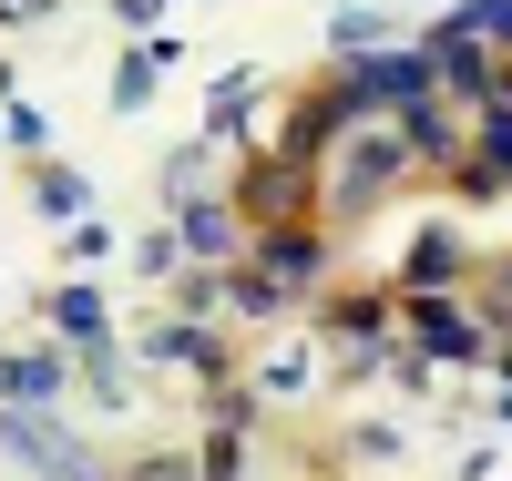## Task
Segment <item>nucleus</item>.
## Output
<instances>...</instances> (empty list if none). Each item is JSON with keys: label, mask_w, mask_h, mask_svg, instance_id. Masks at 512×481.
I'll use <instances>...</instances> for the list:
<instances>
[{"label": "nucleus", "mask_w": 512, "mask_h": 481, "mask_svg": "<svg viewBox=\"0 0 512 481\" xmlns=\"http://www.w3.org/2000/svg\"><path fill=\"white\" fill-rule=\"evenodd\" d=\"M328 164H338V174H328V215L349 226V215H369V205H379V195H390L400 174H410V144L390 134V123H359V134L338 144Z\"/></svg>", "instance_id": "obj_1"}, {"label": "nucleus", "mask_w": 512, "mask_h": 481, "mask_svg": "<svg viewBox=\"0 0 512 481\" xmlns=\"http://www.w3.org/2000/svg\"><path fill=\"white\" fill-rule=\"evenodd\" d=\"M390 318L410 328V348H420V369H472V359H492V318H472L461 297H390Z\"/></svg>", "instance_id": "obj_2"}, {"label": "nucleus", "mask_w": 512, "mask_h": 481, "mask_svg": "<svg viewBox=\"0 0 512 481\" xmlns=\"http://www.w3.org/2000/svg\"><path fill=\"white\" fill-rule=\"evenodd\" d=\"M359 123H369V113H359V93H349V82H318V93L277 123V144H267V154H287V164H308V174H318L338 144L359 134Z\"/></svg>", "instance_id": "obj_3"}, {"label": "nucleus", "mask_w": 512, "mask_h": 481, "mask_svg": "<svg viewBox=\"0 0 512 481\" xmlns=\"http://www.w3.org/2000/svg\"><path fill=\"white\" fill-rule=\"evenodd\" d=\"M308 195H318V174H308V164L256 154V164H246V185H236L226 205H236V226H308Z\"/></svg>", "instance_id": "obj_4"}, {"label": "nucleus", "mask_w": 512, "mask_h": 481, "mask_svg": "<svg viewBox=\"0 0 512 481\" xmlns=\"http://www.w3.org/2000/svg\"><path fill=\"white\" fill-rule=\"evenodd\" d=\"M451 185H461V205H492V195H512V103H482V144H461Z\"/></svg>", "instance_id": "obj_5"}, {"label": "nucleus", "mask_w": 512, "mask_h": 481, "mask_svg": "<svg viewBox=\"0 0 512 481\" xmlns=\"http://www.w3.org/2000/svg\"><path fill=\"white\" fill-rule=\"evenodd\" d=\"M349 93H359L369 123H390V113H410L420 93H431V52H379V62L349 72Z\"/></svg>", "instance_id": "obj_6"}, {"label": "nucleus", "mask_w": 512, "mask_h": 481, "mask_svg": "<svg viewBox=\"0 0 512 481\" xmlns=\"http://www.w3.org/2000/svg\"><path fill=\"white\" fill-rule=\"evenodd\" d=\"M0 451H21L41 481H103V471H93V451H82L72 430H41L31 410H0Z\"/></svg>", "instance_id": "obj_7"}, {"label": "nucleus", "mask_w": 512, "mask_h": 481, "mask_svg": "<svg viewBox=\"0 0 512 481\" xmlns=\"http://www.w3.org/2000/svg\"><path fill=\"white\" fill-rule=\"evenodd\" d=\"M256 277H277L287 297L318 287V277H328V236H318V226H267V236H256Z\"/></svg>", "instance_id": "obj_8"}, {"label": "nucleus", "mask_w": 512, "mask_h": 481, "mask_svg": "<svg viewBox=\"0 0 512 481\" xmlns=\"http://www.w3.org/2000/svg\"><path fill=\"white\" fill-rule=\"evenodd\" d=\"M62 389H72L62 348H11V359H0V410H52Z\"/></svg>", "instance_id": "obj_9"}, {"label": "nucleus", "mask_w": 512, "mask_h": 481, "mask_svg": "<svg viewBox=\"0 0 512 481\" xmlns=\"http://www.w3.org/2000/svg\"><path fill=\"white\" fill-rule=\"evenodd\" d=\"M175 256H195V267H236L246 256V226H236V205H185V236H175Z\"/></svg>", "instance_id": "obj_10"}, {"label": "nucleus", "mask_w": 512, "mask_h": 481, "mask_svg": "<svg viewBox=\"0 0 512 481\" xmlns=\"http://www.w3.org/2000/svg\"><path fill=\"white\" fill-rule=\"evenodd\" d=\"M461 267H472V256H461V236H451V226H431V236L400 256V297H451V277H461Z\"/></svg>", "instance_id": "obj_11"}, {"label": "nucleus", "mask_w": 512, "mask_h": 481, "mask_svg": "<svg viewBox=\"0 0 512 481\" xmlns=\"http://www.w3.org/2000/svg\"><path fill=\"white\" fill-rule=\"evenodd\" d=\"M328 328L349 338V348H359V369H369V359H379V338H390V297H379V287H349V297H328Z\"/></svg>", "instance_id": "obj_12"}, {"label": "nucleus", "mask_w": 512, "mask_h": 481, "mask_svg": "<svg viewBox=\"0 0 512 481\" xmlns=\"http://www.w3.org/2000/svg\"><path fill=\"white\" fill-rule=\"evenodd\" d=\"M52 328H62L72 348H103V328H113V318H103V287H82V277H72V287L52 297Z\"/></svg>", "instance_id": "obj_13"}, {"label": "nucleus", "mask_w": 512, "mask_h": 481, "mask_svg": "<svg viewBox=\"0 0 512 481\" xmlns=\"http://www.w3.org/2000/svg\"><path fill=\"white\" fill-rule=\"evenodd\" d=\"M31 195H41V215H72V226H82V205H93V195H82V174H62V164H41Z\"/></svg>", "instance_id": "obj_14"}, {"label": "nucleus", "mask_w": 512, "mask_h": 481, "mask_svg": "<svg viewBox=\"0 0 512 481\" xmlns=\"http://www.w3.org/2000/svg\"><path fill=\"white\" fill-rule=\"evenodd\" d=\"M226 297H236L246 318H287V287H277V277H256V267H246V277H226Z\"/></svg>", "instance_id": "obj_15"}, {"label": "nucleus", "mask_w": 512, "mask_h": 481, "mask_svg": "<svg viewBox=\"0 0 512 481\" xmlns=\"http://www.w3.org/2000/svg\"><path fill=\"white\" fill-rule=\"evenodd\" d=\"M164 62H175V52H134V62H123V72H113V103H123V113H134V103L154 93V72H164Z\"/></svg>", "instance_id": "obj_16"}, {"label": "nucleus", "mask_w": 512, "mask_h": 481, "mask_svg": "<svg viewBox=\"0 0 512 481\" xmlns=\"http://www.w3.org/2000/svg\"><path fill=\"white\" fill-rule=\"evenodd\" d=\"M195 185H205V154H175V164H164V195H175V205H195Z\"/></svg>", "instance_id": "obj_17"}, {"label": "nucleus", "mask_w": 512, "mask_h": 481, "mask_svg": "<svg viewBox=\"0 0 512 481\" xmlns=\"http://www.w3.org/2000/svg\"><path fill=\"white\" fill-rule=\"evenodd\" d=\"M492 359H502V379H512V328H502V338H492Z\"/></svg>", "instance_id": "obj_18"}, {"label": "nucleus", "mask_w": 512, "mask_h": 481, "mask_svg": "<svg viewBox=\"0 0 512 481\" xmlns=\"http://www.w3.org/2000/svg\"><path fill=\"white\" fill-rule=\"evenodd\" d=\"M502 297H512V256H502Z\"/></svg>", "instance_id": "obj_19"}]
</instances>
